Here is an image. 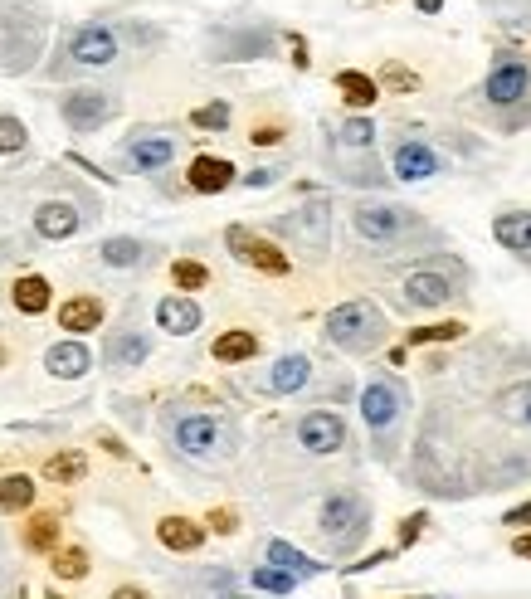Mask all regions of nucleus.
<instances>
[{
	"label": "nucleus",
	"mask_w": 531,
	"mask_h": 599,
	"mask_svg": "<svg viewBox=\"0 0 531 599\" xmlns=\"http://www.w3.org/2000/svg\"><path fill=\"white\" fill-rule=\"evenodd\" d=\"M152 356V337L147 332H137V327H122L108 337V351H103V361H108V371H137L142 361Z\"/></svg>",
	"instance_id": "nucleus-13"
},
{
	"label": "nucleus",
	"mask_w": 531,
	"mask_h": 599,
	"mask_svg": "<svg viewBox=\"0 0 531 599\" xmlns=\"http://www.w3.org/2000/svg\"><path fill=\"white\" fill-rule=\"evenodd\" d=\"M351 229L366 239V244H380V249H395L415 234V215L405 205H390V200H356L351 210Z\"/></svg>",
	"instance_id": "nucleus-5"
},
{
	"label": "nucleus",
	"mask_w": 531,
	"mask_h": 599,
	"mask_svg": "<svg viewBox=\"0 0 531 599\" xmlns=\"http://www.w3.org/2000/svg\"><path fill=\"white\" fill-rule=\"evenodd\" d=\"M298 444L307 453H317V458H327V453H337L346 444V419L337 410H312L298 419Z\"/></svg>",
	"instance_id": "nucleus-12"
},
{
	"label": "nucleus",
	"mask_w": 531,
	"mask_h": 599,
	"mask_svg": "<svg viewBox=\"0 0 531 599\" xmlns=\"http://www.w3.org/2000/svg\"><path fill=\"white\" fill-rule=\"evenodd\" d=\"M268 565L288 570L293 580H312V575H322V561H307L303 551L288 546V541H268Z\"/></svg>",
	"instance_id": "nucleus-29"
},
{
	"label": "nucleus",
	"mask_w": 531,
	"mask_h": 599,
	"mask_svg": "<svg viewBox=\"0 0 531 599\" xmlns=\"http://www.w3.org/2000/svg\"><path fill=\"white\" fill-rule=\"evenodd\" d=\"M117 54H122L117 30L113 25H103V20L78 25L74 39H69V59H74L78 69H108V64H117Z\"/></svg>",
	"instance_id": "nucleus-9"
},
{
	"label": "nucleus",
	"mask_w": 531,
	"mask_h": 599,
	"mask_svg": "<svg viewBox=\"0 0 531 599\" xmlns=\"http://www.w3.org/2000/svg\"><path fill=\"white\" fill-rule=\"evenodd\" d=\"M171 283H176V288H186V293H195V288H205V283H210V268H205V263H195V259H176V263H171Z\"/></svg>",
	"instance_id": "nucleus-37"
},
{
	"label": "nucleus",
	"mask_w": 531,
	"mask_h": 599,
	"mask_svg": "<svg viewBox=\"0 0 531 599\" xmlns=\"http://www.w3.org/2000/svg\"><path fill=\"white\" fill-rule=\"evenodd\" d=\"M156 541H161L166 551L190 556V551H200V546H205V526L190 522V517H161V522H156Z\"/></svg>",
	"instance_id": "nucleus-22"
},
{
	"label": "nucleus",
	"mask_w": 531,
	"mask_h": 599,
	"mask_svg": "<svg viewBox=\"0 0 531 599\" xmlns=\"http://www.w3.org/2000/svg\"><path fill=\"white\" fill-rule=\"evenodd\" d=\"M54 575H59V580H83V575H88V551H83V546H69V551H54Z\"/></svg>",
	"instance_id": "nucleus-36"
},
{
	"label": "nucleus",
	"mask_w": 531,
	"mask_h": 599,
	"mask_svg": "<svg viewBox=\"0 0 531 599\" xmlns=\"http://www.w3.org/2000/svg\"><path fill=\"white\" fill-rule=\"evenodd\" d=\"M108 599H152V595H147V590H137V585H117Z\"/></svg>",
	"instance_id": "nucleus-46"
},
{
	"label": "nucleus",
	"mask_w": 531,
	"mask_h": 599,
	"mask_svg": "<svg viewBox=\"0 0 531 599\" xmlns=\"http://www.w3.org/2000/svg\"><path fill=\"white\" fill-rule=\"evenodd\" d=\"M385 312H380L376 302L356 298V302H342V307H332L327 312V341L337 346V351H351V356H366V351H376L380 341H385Z\"/></svg>",
	"instance_id": "nucleus-2"
},
{
	"label": "nucleus",
	"mask_w": 531,
	"mask_h": 599,
	"mask_svg": "<svg viewBox=\"0 0 531 599\" xmlns=\"http://www.w3.org/2000/svg\"><path fill=\"white\" fill-rule=\"evenodd\" d=\"M30 142V132H25V122L10 113H0V156H15V151H25Z\"/></svg>",
	"instance_id": "nucleus-38"
},
{
	"label": "nucleus",
	"mask_w": 531,
	"mask_h": 599,
	"mask_svg": "<svg viewBox=\"0 0 531 599\" xmlns=\"http://www.w3.org/2000/svg\"><path fill=\"white\" fill-rule=\"evenodd\" d=\"M54 298V288H49V278H39V273H25L15 288H10V302H15V312H25V317H39L44 307Z\"/></svg>",
	"instance_id": "nucleus-27"
},
{
	"label": "nucleus",
	"mask_w": 531,
	"mask_h": 599,
	"mask_svg": "<svg viewBox=\"0 0 531 599\" xmlns=\"http://www.w3.org/2000/svg\"><path fill=\"white\" fill-rule=\"evenodd\" d=\"M278 137H283V127H259V132H254V142H259V147L278 142Z\"/></svg>",
	"instance_id": "nucleus-47"
},
{
	"label": "nucleus",
	"mask_w": 531,
	"mask_h": 599,
	"mask_svg": "<svg viewBox=\"0 0 531 599\" xmlns=\"http://www.w3.org/2000/svg\"><path fill=\"white\" fill-rule=\"evenodd\" d=\"M225 244H229V254H234V259L249 263V268H259V273H288V254H283L278 244H268L264 234H254V229L229 225L225 229Z\"/></svg>",
	"instance_id": "nucleus-10"
},
{
	"label": "nucleus",
	"mask_w": 531,
	"mask_h": 599,
	"mask_svg": "<svg viewBox=\"0 0 531 599\" xmlns=\"http://www.w3.org/2000/svg\"><path fill=\"white\" fill-rule=\"evenodd\" d=\"M502 522H507V526H527V522H531V502H522V507H512V512H507Z\"/></svg>",
	"instance_id": "nucleus-44"
},
{
	"label": "nucleus",
	"mask_w": 531,
	"mask_h": 599,
	"mask_svg": "<svg viewBox=\"0 0 531 599\" xmlns=\"http://www.w3.org/2000/svg\"><path fill=\"white\" fill-rule=\"evenodd\" d=\"M307 380H312V361H307L303 351H288V356L273 361V371H268V390H273V395H298Z\"/></svg>",
	"instance_id": "nucleus-21"
},
{
	"label": "nucleus",
	"mask_w": 531,
	"mask_h": 599,
	"mask_svg": "<svg viewBox=\"0 0 531 599\" xmlns=\"http://www.w3.org/2000/svg\"><path fill=\"white\" fill-rule=\"evenodd\" d=\"M332 151H351V156H366L376 151V122L371 117H346L332 137Z\"/></svg>",
	"instance_id": "nucleus-25"
},
{
	"label": "nucleus",
	"mask_w": 531,
	"mask_h": 599,
	"mask_svg": "<svg viewBox=\"0 0 531 599\" xmlns=\"http://www.w3.org/2000/svg\"><path fill=\"white\" fill-rule=\"evenodd\" d=\"M273 181H278V166H259V171H249V176H244V186L254 190V186H273Z\"/></svg>",
	"instance_id": "nucleus-42"
},
{
	"label": "nucleus",
	"mask_w": 531,
	"mask_h": 599,
	"mask_svg": "<svg viewBox=\"0 0 531 599\" xmlns=\"http://www.w3.org/2000/svg\"><path fill=\"white\" fill-rule=\"evenodd\" d=\"M268 49H273V30H239V35L229 39V44H220L210 59H264Z\"/></svg>",
	"instance_id": "nucleus-26"
},
{
	"label": "nucleus",
	"mask_w": 531,
	"mask_h": 599,
	"mask_svg": "<svg viewBox=\"0 0 531 599\" xmlns=\"http://www.w3.org/2000/svg\"><path fill=\"white\" fill-rule=\"evenodd\" d=\"M210 522H215V531H234V526H239V517H234V512H215V517H210Z\"/></svg>",
	"instance_id": "nucleus-45"
},
{
	"label": "nucleus",
	"mask_w": 531,
	"mask_h": 599,
	"mask_svg": "<svg viewBox=\"0 0 531 599\" xmlns=\"http://www.w3.org/2000/svg\"><path fill=\"white\" fill-rule=\"evenodd\" d=\"M454 293L458 288L449 283V273H434V268H419V273L405 278V302L410 307H444Z\"/></svg>",
	"instance_id": "nucleus-18"
},
{
	"label": "nucleus",
	"mask_w": 531,
	"mask_h": 599,
	"mask_svg": "<svg viewBox=\"0 0 531 599\" xmlns=\"http://www.w3.org/2000/svg\"><path fill=\"white\" fill-rule=\"evenodd\" d=\"M190 122L200 127V132H225L229 127V103H205V108H195Z\"/></svg>",
	"instance_id": "nucleus-40"
},
{
	"label": "nucleus",
	"mask_w": 531,
	"mask_h": 599,
	"mask_svg": "<svg viewBox=\"0 0 531 599\" xmlns=\"http://www.w3.org/2000/svg\"><path fill=\"white\" fill-rule=\"evenodd\" d=\"M439 5H444V0H419V10H424V15H434Z\"/></svg>",
	"instance_id": "nucleus-49"
},
{
	"label": "nucleus",
	"mask_w": 531,
	"mask_h": 599,
	"mask_svg": "<svg viewBox=\"0 0 531 599\" xmlns=\"http://www.w3.org/2000/svg\"><path fill=\"white\" fill-rule=\"evenodd\" d=\"M25 546H30V551H54V546H59V517H49V512L35 517L30 531H25Z\"/></svg>",
	"instance_id": "nucleus-35"
},
{
	"label": "nucleus",
	"mask_w": 531,
	"mask_h": 599,
	"mask_svg": "<svg viewBox=\"0 0 531 599\" xmlns=\"http://www.w3.org/2000/svg\"><path fill=\"white\" fill-rule=\"evenodd\" d=\"M0 585H5V565H0Z\"/></svg>",
	"instance_id": "nucleus-51"
},
{
	"label": "nucleus",
	"mask_w": 531,
	"mask_h": 599,
	"mask_svg": "<svg viewBox=\"0 0 531 599\" xmlns=\"http://www.w3.org/2000/svg\"><path fill=\"white\" fill-rule=\"evenodd\" d=\"M98 259L108 268H137V263H147V244L132 239V234H113V239L98 244Z\"/></svg>",
	"instance_id": "nucleus-28"
},
{
	"label": "nucleus",
	"mask_w": 531,
	"mask_h": 599,
	"mask_svg": "<svg viewBox=\"0 0 531 599\" xmlns=\"http://www.w3.org/2000/svg\"><path fill=\"white\" fill-rule=\"evenodd\" d=\"M0 361H5V351H0Z\"/></svg>",
	"instance_id": "nucleus-52"
},
{
	"label": "nucleus",
	"mask_w": 531,
	"mask_h": 599,
	"mask_svg": "<svg viewBox=\"0 0 531 599\" xmlns=\"http://www.w3.org/2000/svg\"><path fill=\"white\" fill-rule=\"evenodd\" d=\"M59 327L69 337H83V332H98L103 327V302L98 298H69L59 307Z\"/></svg>",
	"instance_id": "nucleus-23"
},
{
	"label": "nucleus",
	"mask_w": 531,
	"mask_h": 599,
	"mask_svg": "<svg viewBox=\"0 0 531 599\" xmlns=\"http://www.w3.org/2000/svg\"><path fill=\"white\" fill-rule=\"evenodd\" d=\"M254 351H259V337H254V332H225V337H215V361H225V366L254 361Z\"/></svg>",
	"instance_id": "nucleus-33"
},
{
	"label": "nucleus",
	"mask_w": 531,
	"mask_h": 599,
	"mask_svg": "<svg viewBox=\"0 0 531 599\" xmlns=\"http://www.w3.org/2000/svg\"><path fill=\"white\" fill-rule=\"evenodd\" d=\"M512 551H517L522 561H531V531H527V536H517V546H512Z\"/></svg>",
	"instance_id": "nucleus-48"
},
{
	"label": "nucleus",
	"mask_w": 531,
	"mask_h": 599,
	"mask_svg": "<svg viewBox=\"0 0 531 599\" xmlns=\"http://www.w3.org/2000/svg\"><path fill=\"white\" fill-rule=\"evenodd\" d=\"M468 332L463 322H429V327H410V346H424V341H458Z\"/></svg>",
	"instance_id": "nucleus-39"
},
{
	"label": "nucleus",
	"mask_w": 531,
	"mask_h": 599,
	"mask_svg": "<svg viewBox=\"0 0 531 599\" xmlns=\"http://www.w3.org/2000/svg\"><path fill=\"white\" fill-rule=\"evenodd\" d=\"M273 234H278V239H293L307 254H327V249H332V205H327V200H307L293 215H278V220H273Z\"/></svg>",
	"instance_id": "nucleus-6"
},
{
	"label": "nucleus",
	"mask_w": 531,
	"mask_h": 599,
	"mask_svg": "<svg viewBox=\"0 0 531 599\" xmlns=\"http://www.w3.org/2000/svg\"><path fill=\"white\" fill-rule=\"evenodd\" d=\"M25 507H35V478L5 473L0 478V512H25Z\"/></svg>",
	"instance_id": "nucleus-31"
},
{
	"label": "nucleus",
	"mask_w": 531,
	"mask_h": 599,
	"mask_svg": "<svg viewBox=\"0 0 531 599\" xmlns=\"http://www.w3.org/2000/svg\"><path fill=\"white\" fill-rule=\"evenodd\" d=\"M215 599H244V595H234V590H225V595H215Z\"/></svg>",
	"instance_id": "nucleus-50"
},
{
	"label": "nucleus",
	"mask_w": 531,
	"mask_h": 599,
	"mask_svg": "<svg viewBox=\"0 0 531 599\" xmlns=\"http://www.w3.org/2000/svg\"><path fill=\"white\" fill-rule=\"evenodd\" d=\"M249 585H254L259 595H293V590H298V580H293L288 570H278V565H254V570H249Z\"/></svg>",
	"instance_id": "nucleus-34"
},
{
	"label": "nucleus",
	"mask_w": 531,
	"mask_h": 599,
	"mask_svg": "<svg viewBox=\"0 0 531 599\" xmlns=\"http://www.w3.org/2000/svg\"><path fill=\"white\" fill-rule=\"evenodd\" d=\"M83 473H88V458L78 449H64V453H54V458H44V478H49V483H83Z\"/></svg>",
	"instance_id": "nucleus-32"
},
{
	"label": "nucleus",
	"mask_w": 531,
	"mask_h": 599,
	"mask_svg": "<svg viewBox=\"0 0 531 599\" xmlns=\"http://www.w3.org/2000/svg\"><path fill=\"white\" fill-rule=\"evenodd\" d=\"M493 239L512 254H531V210H507L493 220Z\"/></svg>",
	"instance_id": "nucleus-24"
},
{
	"label": "nucleus",
	"mask_w": 531,
	"mask_h": 599,
	"mask_svg": "<svg viewBox=\"0 0 531 599\" xmlns=\"http://www.w3.org/2000/svg\"><path fill=\"white\" fill-rule=\"evenodd\" d=\"M186 181H190V190H200V195H220V190H229L239 181V171H234V161H225V156H195Z\"/></svg>",
	"instance_id": "nucleus-19"
},
{
	"label": "nucleus",
	"mask_w": 531,
	"mask_h": 599,
	"mask_svg": "<svg viewBox=\"0 0 531 599\" xmlns=\"http://www.w3.org/2000/svg\"><path fill=\"white\" fill-rule=\"evenodd\" d=\"M337 88H342V98L351 103V108H371L380 98V83L371 74H356V69H342L337 74Z\"/></svg>",
	"instance_id": "nucleus-30"
},
{
	"label": "nucleus",
	"mask_w": 531,
	"mask_h": 599,
	"mask_svg": "<svg viewBox=\"0 0 531 599\" xmlns=\"http://www.w3.org/2000/svg\"><path fill=\"white\" fill-rule=\"evenodd\" d=\"M390 166H395V176H400L405 186H419V181H429L434 171H444V161L424 147V142H400L395 156H390Z\"/></svg>",
	"instance_id": "nucleus-16"
},
{
	"label": "nucleus",
	"mask_w": 531,
	"mask_h": 599,
	"mask_svg": "<svg viewBox=\"0 0 531 599\" xmlns=\"http://www.w3.org/2000/svg\"><path fill=\"white\" fill-rule=\"evenodd\" d=\"M122 161H127L132 171H166V166L176 161V137L142 127V132H132V137L122 142Z\"/></svg>",
	"instance_id": "nucleus-11"
},
{
	"label": "nucleus",
	"mask_w": 531,
	"mask_h": 599,
	"mask_svg": "<svg viewBox=\"0 0 531 599\" xmlns=\"http://www.w3.org/2000/svg\"><path fill=\"white\" fill-rule=\"evenodd\" d=\"M424 522H429L424 512H415V517H405V526H400V546H415V541H419V531H424Z\"/></svg>",
	"instance_id": "nucleus-41"
},
{
	"label": "nucleus",
	"mask_w": 531,
	"mask_h": 599,
	"mask_svg": "<svg viewBox=\"0 0 531 599\" xmlns=\"http://www.w3.org/2000/svg\"><path fill=\"white\" fill-rule=\"evenodd\" d=\"M200 322H205V312H200V302L186 298V293L156 302V327H161L166 337H190V332H200Z\"/></svg>",
	"instance_id": "nucleus-15"
},
{
	"label": "nucleus",
	"mask_w": 531,
	"mask_h": 599,
	"mask_svg": "<svg viewBox=\"0 0 531 599\" xmlns=\"http://www.w3.org/2000/svg\"><path fill=\"white\" fill-rule=\"evenodd\" d=\"M371 531V502L361 492H332L322 502V541L332 546V556H351Z\"/></svg>",
	"instance_id": "nucleus-4"
},
{
	"label": "nucleus",
	"mask_w": 531,
	"mask_h": 599,
	"mask_svg": "<svg viewBox=\"0 0 531 599\" xmlns=\"http://www.w3.org/2000/svg\"><path fill=\"white\" fill-rule=\"evenodd\" d=\"M117 93H108V88H74V93H64L59 98V113H64V122L74 127V132H98L103 122H113L117 117Z\"/></svg>",
	"instance_id": "nucleus-8"
},
{
	"label": "nucleus",
	"mask_w": 531,
	"mask_h": 599,
	"mask_svg": "<svg viewBox=\"0 0 531 599\" xmlns=\"http://www.w3.org/2000/svg\"><path fill=\"white\" fill-rule=\"evenodd\" d=\"M39 49H44V15L20 10V5H0V74L35 69Z\"/></svg>",
	"instance_id": "nucleus-3"
},
{
	"label": "nucleus",
	"mask_w": 531,
	"mask_h": 599,
	"mask_svg": "<svg viewBox=\"0 0 531 599\" xmlns=\"http://www.w3.org/2000/svg\"><path fill=\"white\" fill-rule=\"evenodd\" d=\"M405 405H410V395H405V385L390 380V375H380V380H371V385L361 390V419H366V429L376 434L380 444H385L390 429L400 424Z\"/></svg>",
	"instance_id": "nucleus-7"
},
{
	"label": "nucleus",
	"mask_w": 531,
	"mask_h": 599,
	"mask_svg": "<svg viewBox=\"0 0 531 599\" xmlns=\"http://www.w3.org/2000/svg\"><path fill=\"white\" fill-rule=\"evenodd\" d=\"M44 371L59 375V380H78V375L93 371V351H88L83 341H54V346L44 351Z\"/></svg>",
	"instance_id": "nucleus-20"
},
{
	"label": "nucleus",
	"mask_w": 531,
	"mask_h": 599,
	"mask_svg": "<svg viewBox=\"0 0 531 599\" xmlns=\"http://www.w3.org/2000/svg\"><path fill=\"white\" fill-rule=\"evenodd\" d=\"M483 93L497 108H512V103H522L531 93V69L527 64H497L493 74H488V83H483Z\"/></svg>",
	"instance_id": "nucleus-14"
},
{
	"label": "nucleus",
	"mask_w": 531,
	"mask_h": 599,
	"mask_svg": "<svg viewBox=\"0 0 531 599\" xmlns=\"http://www.w3.org/2000/svg\"><path fill=\"white\" fill-rule=\"evenodd\" d=\"M385 83L390 88H415V74H405L400 64H385Z\"/></svg>",
	"instance_id": "nucleus-43"
},
{
	"label": "nucleus",
	"mask_w": 531,
	"mask_h": 599,
	"mask_svg": "<svg viewBox=\"0 0 531 599\" xmlns=\"http://www.w3.org/2000/svg\"><path fill=\"white\" fill-rule=\"evenodd\" d=\"M83 215H78L74 200H44L35 210V234L39 239H74Z\"/></svg>",
	"instance_id": "nucleus-17"
},
{
	"label": "nucleus",
	"mask_w": 531,
	"mask_h": 599,
	"mask_svg": "<svg viewBox=\"0 0 531 599\" xmlns=\"http://www.w3.org/2000/svg\"><path fill=\"white\" fill-rule=\"evenodd\" d=\"M171 449L181 458H195V463H215V458H229L239 449V429L229 424L225 414H171Z\"/></svg>",
	"instance_id": "nucleus-1"
}]
</instances>
